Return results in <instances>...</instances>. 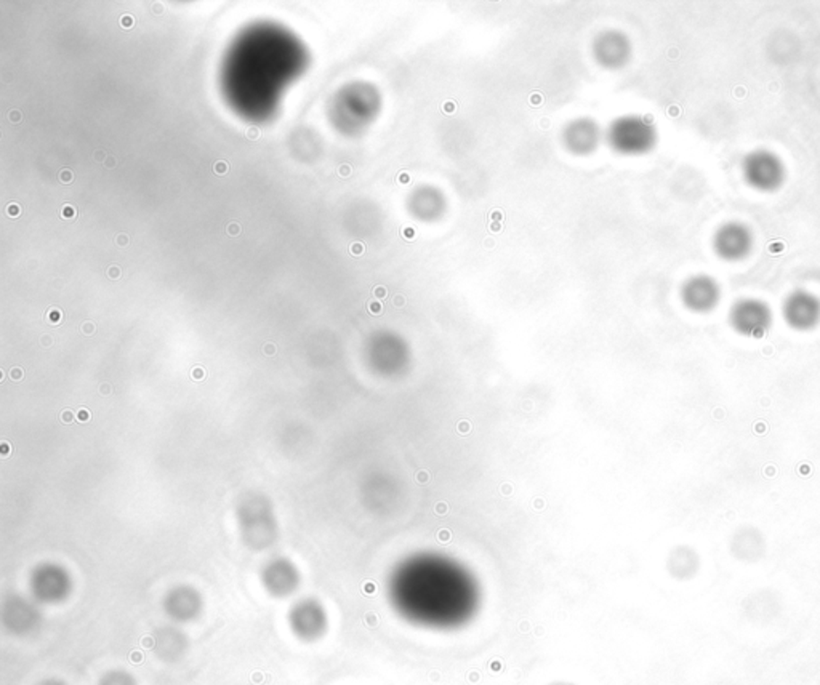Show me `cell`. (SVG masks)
Segmentation results:
<instances>
[{
    "mask_svg": "<svg viewBox=\"0 0 820 685\" xmlns=\"http://www.w3.org/2000/svg\"><path fill=\"white\" fill-rule=\"evenodd\" d=\"M93 159H95L97 162H100V164H105V162H103V160H106L105 152H103V151H97Z\"/></svg>",
    "mask_w": 820,
    "mask_h": 685,
    "instance_id": "603a6c76",
    "label": "cell"
},
{
    "mask_svg": "<svg viewBox=\"0 0 820 685\" xmlns=\"http://www.w3.org/2000/svg\"><path fill=\"white\" fill-rule=\"evenodd\" d=\"M61 183H71L74 177H73V171L71 170H61L60 173Z\"/></svg>",
    "mask_w": 820,
    "mask_h": 685,
    "instance_id": "9a60e30c",
    "label": "cell"
},
{
    "mask_svg": "<svg viewBox=\"0 0 820 685\" xmlns=\"http://www.w3.org/2000/svg\"><path fill=\"white\" fill-rule=\"evenodd\" d=\"M742 177L758 193H776L785 185L787 167L782 157L766 148L750 151L742 160Z\"/></svg>",
    "mask_w": 820,
    "mask_h": 685,
    "instance_id": "3957f363",
    "label": "cell"
},
{
    "mask_svg": "<svg viewBox=\"0 0 820 685\" xmlns=\"http://www.w3.org/2000/svg\"><path fill=\"white\" fill-rule=\"evenodd\" d=\"M20 212H22V210H20V205H16V204H10V205H8V215L16 218V216H20Z\"/></svg>",
    "mask_w": 820,
    "mask_h": 685,
    "instance_id": "2e32d148",
    "label": "cell"
},
{
    "mask_svg": "<svg viewBox=\"0 0 820 685\" xmlns=\"http://www.w3.org/2000/svg\"><path fill=\"white\" fill-rule=\"evenodd\" d=\"M8 117H10V120H12V122H13V124H18V122H20V120H22V112L12 111V112H10V114H8Z\"/></svg>",
    "mask_w": 820,
    "mask_h": 685,
    "instance_id": "ffe728a7",
    "label": "cell"
},
{
    "mask_svg": "<svg viewBox=\"0 0 820 685\" xmlns=\"http://www.w3.org/2000/svg\"><path fill=\"white\" fill-rule=\"evenodd\" d=\"M266 352H275V346H266Z\"/></svg>",
    "mask_w": 820,
    "mask_h": 685,
    "instance_id": "4316f807",
    "label": "cell"
},
{
    "mask_svg": "<svg viewBox=\"0 0 820 685\" xmlns=\"http://www.w3.org/2000/svg\"><path fill=\"white\" fill-rule=\"evenodd\" d=\"M567 150L579 156H585L597 150L601 140V130L595 120L579 117L567 124L563 134Z\"/></svg>",
    "mask_w": 820,
    "mask_h": 685,
    "instance_id": "9c48e42d",
    "label": "cell"
},
{
    "mask_svg": "<svg viewBox=\"0 0 820 685\" xmlns=\"http://www.w3.org/2000/svg\"><path fill=\"white\" fill-rule=\"evenodd\" d=\"M409 209L418 220L434 221L446 212V197L438 187L420 186L410 194Z\"/></svg>",
    "mask_w": 820,
    "mask_h": 685,
    "instance_id": "30bf717a",
    "label": "cell"
},
{
    "mask_svg": "<svg viewBox=\"0 0 820 685\" xmlns=\"http://www.w3.org/2000/svg\"><path fill=\"white\" fill-rule=\"evenodd\" d=\"M61 215H63V218H74L75 210L73 209L71 205H66V207L63 209V213H61Z\"/></svg>",
    "mask_w": 820,
    "mask_h": 685,
    "instance_id": "d6986e66",
    "label": "cell"
},
{
    "mask_svg": "<svg viewBox=\"0 0 820 685\" xmlns=\"http://www.w3.org/2000/svg\"><path fill=\"white\" fill-rule=\"evenodd\" d=\"M45 685H63V684H57V682H47V684H45Z\"/></svg>",
    "mask_w": 820,
    "mask_h": 685,
    "instance_id": "f1b7e54d",
    "label": "cell"
},
{
    "mask_svg": "<svg viewBox=\"0 0 820 685\" xmlns=\"http://www.w3.org/2000/svg\"><path fill=\"white\" fill-rule=\"evenodd\" d=\"M783 321L797 332H811L820 325V299L813 291L797 289L782 303Z\"/></svg>",
    "mask_w": 820,
    "mask_h": 685,
    "instance_id": "8992f818",
    "label": "cell"
},
{
    "mask_svg": "<svg viewBox=\"0 0 820 685\" xmlns=\"http://www.w3.org/2000/svg\"><path fill=\"white\" fill-rule=\"evenodd\" d=\"M340 171H342V173H344V177H346V175H348V173H350V169H348V167H342V170H340Z\"/></svg>",
    "mask_w": 820,
    "mask_h": 685,
    "instance_id": "d4e9b609",
    "label": "cell"
},
{
    "mask_svg": "<svg viewBox=\"0 0 820 685\" xmlns=\"http://www.w3.org/2000/svg\"><path fill=\"white\" fill-rule=\"evenodd\" d=\"M679 297L686 309L695 314L713 313L721 303L723 290L715 277L694 274L681 285Z\"/></svg>",
    "mask_w": 820,
    "mask_h": 685,
    "instance_id": "52a82bcc",
    "label": "cell"
},
{
    "mask_svg": "<svg viewBox=\"0 0 820 685\" xmlns=\"http://www.w3.org/2000/svg\"><path fill=\"white\" fill-rule=\"evenodd\" d=\"M552 685H574V684H567V682H556V684H552Z\"/></svg>",
    "mask_w": 820,
    "mask_h": 685,
    "instance_id": "83f0119b",
    "label": "cell"
},
{
    "mask_svg": "<svg viewBox=\"0 0 820 685\" xmlns=\"http://www.w3.org/2000/svg\"><path fill=\"white\" fill-rule=\"evenodd\" d=\"M772 322L774 314L764 299H740L729 311L732 330L746 338H763L772 327Z\"/></svg>",
    "mask_w": 820,
    "mask_h": 685,
    "instance_id": "277c9868",
    "label": "cell"
},
{
    "mask_svg": "<svg viewBox=\"0 0 820 685\" xmlns=\"http://www.w3.org/2000/svg\"><path fill=\"white\" fill-rule=\"evenodd\" d=\"M85 332H87V334H92V332H93V325H89V324H87V325H85Z\"/></svg>",
    "mask_w": 820,
    "mask_h": 685,
    "instance_id": "484cf974",
    "label": "cell"
},
{
    "mask_svg": "<svg viewBox=\"0 0 820 685\" xmlns=\"http://www.w3.org/2000/svg\"><path fill=\"white\" fill-rule=\"evenodd\" d=\"M226 170H228V165L224 164V162H216L215 171L218 175H224Z\"/></svg>",
    "mask_w": 820,
    "mask_h": 685,
    "instance_id": "44dd1931",
    "label": "cell"
},
{
    "mask_svg": "<svg viewBox=\"0 0 820 685\" xmlns=\"http://www.w3.org/2000/svg\"><path fill=\"white\" fill-rule=\"evenodd\" d=\"M292 628H293V633L297 634L301 639L314 641V639H319L322 634L326 633L327 619H326L321 607L313 605V603H305L293 613Z\"/></svg>",
    "mask_w": 820,
    "mask_h": 685,
    "instance_id": "8fae6325",
    "label": "cell"
},
{
    "mask_svg": "<svg viewBox=\"0 0 820 685\" xmlns=\"http://www.w3.org/2000/svg\"><path fill=\"white\" fill-rule=\"evenodd\" d=\"M228 234L230 236H239L240 234V226L238 223H231L228 226Z\"/></svg>",
    "mask_w": 820,
    "mask_h": 685,
    "instance_id": "e0dca14e",
    "label": "cell"
},
{
    "mask_svg": "<svg viewBox=\"0 0 820 685\" xmlns=\"http://www.w3.org/2000/svg\"><path fill=\"white\" fill-rule=\"evenodd\" d=\"M116 164H118V160H116V157L108 156V157H106L105 164H103V165H105V167H108V169H112V167H116Z\"/></svg>",
    "mask_w": 820,
    "mask_h": 685,
    "instance_id": "7402d4cb",
    "label": "cell"
},
{
    "mask_svg": "<svg viewBox=\"0 0 820 685\" xmlns=\"http://www.w3.org/2000/svg\"><path fill=\"white\" fill-rule=\"evenodd\" d=\"M128 242H130V238H128V236H126V234H119L118 238H116V244L120 247L128 246Z\"/></svg>",
    "mask_w": 820,
    "mask_h": 685,
    "instance_id": "ac0fdd59",
    "label": "cell"
},
{
    "mask_svg": "<svg viewBox=\"0 0 820 685\" xmlns=\"http://www.w3.org/2000/svg\"><path fill=\"white\" fill-rule=\"evenodd\" d=\"M246 136L249 140H258L260 136V130L257 127H249L246 130Z\"/></svg>",
    "mask_w": 820,
    "mask_h": 685,
    "instance_id": "5bb4252c",
    "label": "cell"
},
{
    "mask_svg": "<svg viewBox=\"0 0 820 685\" xmlns=\"http://www.w3.org/2000/svg\"><path fill=\"white\" fill-rule=\"evenodd\" d=\"M101 685H134V682L130 676L124 672H112L111 676H108Z\"/></svg>",
    "mask_w": 820,
    "mask_h": 685,
    "instance_id": "7c38bea8",
    "label": "cell"
},
{
    "mask_svg": "<svg viewBox=\"0 0 820 685\" xmlns=\"http://www.w3.org/2000/svg\"><path fill=\"white\" fill-rule=\"evenodd\" d=\"M607 140L612 148L628 154V156H640L656 148L659 140L656 124L642 116H622L612 122Z\"/></svg>",
    "mask_w": 820,
    "mask_h": 685,
    "instance_id": "7a4b0ae2",
    "label": "cell"
},
{
    "mask_svg": "<svg viewBox=\"0 0 820 685\" xmlns=\"http://www.w3.org/2000/svg\"><path fill=\"white\" fill-rule=\"evenodd\" d=\"M593 52L598 63L603 66L619 69L632 58V42L620 30H606L595 40Z\"/></svg>",
    "mask_w": 820,
    "mask_h": 685,
    "instance_id": "ba28073f",
    "label": "cell"
},
{
    "mask_svg": "<svg viewBox=\"0 0 820 685\" xmlns=\"http://www.w3.org/2000/svg\"><path fill=\"white\" fill-rule=\"evenodd\" d=\"M711 248L726 263L746 260L755 248L754 230L742 221H726L713 232Z\"/></svg>",
    "mask_w": 820,
    "mask_h": 685,
    "instance_id": "5b68a950",
    "label": "cell"
},
{
    "mask_svg": "<svg viewBox=\"0 0 820 685\" xmlns=\"http://www.w3.org/2000/svg\"><path fill=\"white\" fill-rule=\"evenodd\" d=\"M120 24H122V28H126V30H128V28H132V26H134V24H135L134 16H132V15L122 16V18H120Z\"/></svg>",
    "mask_w": 820,
    "mask_h": 685,
    "instance_id": "4fadbf2b",
    "label": "cell"
},
{
    "mask_svg": "<svg viewBox=\"0 0 820 685\" xmlns=\"http://www.w3.org/2000/svg\"><path fill=\"white\" fill-rule=\"evenodd\" d=\"M119 276L120 269L118 268V266H111V268H109V277H111V279H118Z\"/></svg>",
    "mask_w": 820,
    "mask_h": 685,
    "instance_id": "cb8c5ba5",
    "label": "cell"
},
{
    "mask_svg": "<svg viewBox=\"0 0 820 685\" xmlns=\"http://www.w3.org/2000/svg\"><path fill=\"white\" fill-rule=\"evenodd\" d=\"M477 585L452 560L418 556L403 564L393 581V601L404 619L426 628H455L470 620Z\"/></svg>",
    "mask_w": 820,
    "mask_h": 685,
    "instance_id": "6da1fadb",
    "label": "cell"
}]
</instances>
